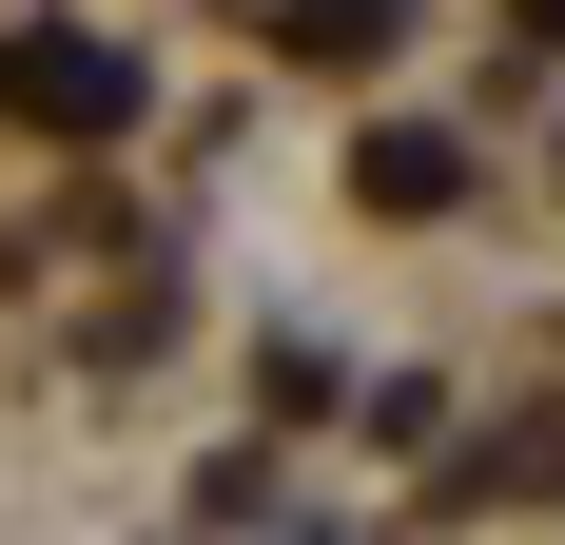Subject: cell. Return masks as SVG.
Instances as JSON below:
<instances>
[{"label": "cell", "mask_w": 565, "mask_h": 545, "mask_svg": "<svg viewBox=\"0 0 565 545\" xmlns=\"http://www.w3.org/2000/svg\"><path fill=\"white\" fill-rule=\"evenodd\" d=\"M117 98H137V78H117L98 40H0V117H78V137H98Z\"/></svg>", "instance_id": "cell-1"}, {"label": "cell", "mask_w": 565, "mask_h": 545, "mask_svg": "<svg viewBox=\"0 0 565 545\" xmlns=\"http://www.w3.org/2000/svg\"><path fill=\"white\" fill-rule=\"evenodd\" d=\"M546 20H565V0H546Z\"/></svg>", "instance_id": "cell-2"}]
</instances>
